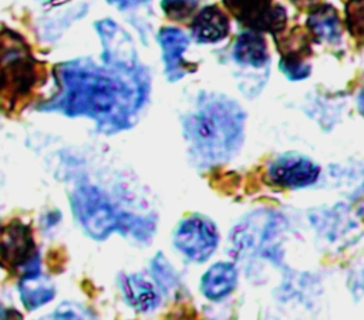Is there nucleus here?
I'll use <instances>...</instances> for the list:
<instances>
[{
    "label": "nucleus",
    "instance_id": "nucleus-1",
    "mask_svg": "<svg viewBox=\"0 0 364 320\" xmlns=\"http://www.w3.org/2000/svg\"><path fill=\"white\" fill-rule=\"evenodd\" d=\"M55 77L57 94L36 108L92 118L105 134L129 128L149 91V77L142 67L125 71L100 67L88 58L60 64Z\"/></svg>",
    "mask_w": 364,
    "mask_h": 320
},
{
    "label": "nucleus",
    "instance_id": "nucleus-2",
    "mask_svg": "<svg viewBox=\"0 0 364 320\" xmlns=\"http://www.w3.org/2000/svg\"><path fill=\"white\" fill-rule=\"evenodd\" d=\"M245 112L235 100L202 92L196 107L182 119L192 159L209 166L230 159L243 142Z\"/></svg>",
    "mask_w": 364,
    "mask_h": 320
},
{
    "label": "nucleus",
    "instance_id": "nucleus-3",
    "mask_svg": "<svg viewBox=\"0 0 364 320\" xmlns=\"http://www.w3.org/2000/svg\"><path fill=\"white\" fill-rule=\"evenodd\" d=\"M71 209L84 229L95 239L104 240L112 232L132 235L138 240L149 239L155 230V223L121 212L109 198L94 185H81L70 193Z\"/></svg>",
    "mask_w": 364,
    "mask_h": 320
},
{
    "label": "nucleus",
    "instance_id": "nucleus-4",
    "mask_svg": "<svg viewBox=\"0 0 364 320\" xmlns=\"http://www.w3.org/2000/svg\"><path fill=\"white\" fill-rule=\"evenodd\" d=\"M40 67L24 38L11 30L0 31V97L13 108L37 87Z\"/></svg>",
    "mask_w": 364,
    "mask_h": 320
},
{
    "label": "nucleus",
    "instance_id": "nucleus-5",
    "mask_svg": "<svg viewBox=\"0 0 364 320\" xmlns=\"http://www.w3.org/2000/svg\"><path fill=\"white\" fill-rule=\"evenodd\" d=\"M0 266L21 279L40 274V255L28 225L11 220L0 230Z\"/></svg>",
    "mask_w": 364,
    "mask_h": 320
},
{
    "label": "nucleus",
    "instance_id": "nucleus-6",
    "mask_svg": "<svg viewBox=\"0 0 364 320\" xmlns=\"http://www.w3.org/2000/svg\"><path fill=\"white\" fill-rule=\"evenodd\" d=\"M219 243L215 223L203 215H191L182 219L173 235L175 247L193 262L208 260Z\"/></svg>",
    "mask_w": 364,
    "mask_h": 320
},
{
    "label": "nucleus",
    "instance_id": "nucleus-7",
    "mask_svg": "<svg viewBox=\"0 0 364 320\" xmlns=\"http://www.w3.org/2000/svg\"><path fill=\"white\" fill-rule=\"evenodd\" d=\"M229 13L249 30L269 31L273 36L287 24L284 7L272 0H222Z\"/></svg>",
    "mask_w": 364,
    "mask_h": 320
},
{
    "label": "nucleus",
    "instance_id": "nucleus-8",
    "mask_svg": "<svg viewBox=\"0 0 364 320\" xmlns=\"http://www.w3.org/2000/svg\"><path fill=\"white\" fill-rule=\"evenodd\" d=\"M320 168L310 158L287 152L277 156L267 168L269 181L282 188H306L317 181Z\"/></svg>",
    "mask_w": 364,
    "mask_h": 320
},
{
    "label": "nucleus",
    "instance_id": "nucleus-9",
    "mask_svg": "<svg viewBox=\"0 0 364 320\" xmlns=\"http://www.w3.org/2000/svg\"><path fill=\"white\" fill-rule=\"evenodd\" d=\"M95 28L102 43V60L107 65L132 71L141 67L136 60L131 37L112 20H101L95 23Z\"/></svg>",
    "mask_w": 364,
    "mask_h": 320
},
{
    "label": "nucleus",
    "instance_id": "nucleus-10",
    "mask_svg": "<svg viewBox=\"0 0 364 320\" xmlns=\"http://www.w3.org/2000/svg\"><path fill=\"white\" fill-rule=\"evenodd\" d=\"M159 47L162 50L164 71L168 81H178L192 70L195 65H191L185 61L183 53L189 47V37L176 27H162L156 36Z\"/></svg>",
    "mask_w": 364,
    "mask_h": 320
},
{
    "label": "nucleus",
    "instance_id": "nucleus-11",
    "mask_svg": "<svg viewBox=\"0 0 364 320\" xmlns=\"http://www.w3.org/2000/svg\"><path fill=\"white\" fill-rule=\"evenodd\" d=\"M230 30L229 17L216 4L198 11L191 23V31L198 43H218L228 37Z\"/></svg>",
    "mask_w": 364,
    "mask_h": 320
},
{
    "label": "nucleus",
    "instance_id": "nucleus-12",
    "mask_svg": "<svg viewBox=\"0 0 364 320\" xmlns=\"http://www.w3.org/2000/svg\"><path fill=\"white\" fill-rule=\"evenodd\" d=\"M119 287L125 302L136 311L146 313L159 304V294L155 287L139 273L121 274Z\"/></svg>",
    "mask_w": 364,
    "mask_h": 320
},
{
    "label": "nucleus",
    "instance_id": "nucleus-13",
    "mask_svg": "<svg viewBox=\"0 0 364 320\" xmlns=\"http://www.w3.org/2000/svg\"><path fill=\"white\" fill-rule=\"evenodd\" d=\"M232 55L239 65L253 68H262L270 60L264 37L255 30L243 31L236 37Z\"/></svg>",
    "mask_w": 364,
    "mask_h": 320
},
{
    "label": "nucleus",
    "instance_id": "nucleus-14",
    "mask_svg": "<svg viewBox=\"0 0 364 320\" xmlns=\"http://www.w3.org/2000/svg\"><path fill=\"white\" fill-rule=\"evenodd\" d=\"M237 272L230 262H218L208 269L200 280V292L209 300H220L233 292Z\"/></svg>",
    "mask_w": 364,
    "mask_h": 320
},
{
    "label": "nucleus",
    "instance_id": "nucleus-15",
    "mask_svg": "<svg viewBox=\"0 0 364 320\" xmlns=\"http://www.w3.org/2000/svg\"><path fill=\"white\" fill-rule=\"evenodd\" d=\"M307 28L317 43L336 44L341 38V24L337 10L331 4H318L307 17Z\"/></svg>",
    "mask_w": 364,
    "mask_h": 320
},
{
    "label": "nucleus",
    "instance_id": "nucleus-16",
    "mask_svg": "<svg viewBox=\"0 0 364 320\" xmlns=\"http://www.w3.org/2000/svg\"><path fill=\"white\" fill-rule=\"evenodd\" d=\"M18 292L23 306L31 311L51 302L55 294V287L50 279L41 276L40 273L36 276L23 277L18 283Z\"/></svg>",
    "mask_w": 364,
    "mask_h": 320
},
{
    "label": "nucleus",
    "instance_id": "nucleus-17",
    "mask_svg": "<svg viewBox=\"0 0 364 320\" xmlns=\"http://www.w3.org/2000/svg\"><path fill=\"white\" fill-rule=\"evenodd\" d=\"M346 27L348 33L355 37H364V0H346Z\"/></svg>",
    "mask_w": 364,
    "mask_h": 320
},
{
    "label": "nucleus",
    "instance_id": "nucleus-18",
    "mask_svg": "<svg viewBox=\"0 0 364 320\" xmlns=\"http://www.w3.org/2000/svg\"><path fill=\"white\" fill-rule=\"evenodd\" d=\"M199 0H162L161 7L165 16L173 21L188 20L198 9Z\"/></svg>",
    "mask_w": 364,
    "mask_h": 320
},
{
    "label": "nucleus",
    "instance_id": "nucleus-19",
    "mask_svg": "<svg viewBox=\"0 0 364 320\" xmlns=\"http://www.w3.org/2000/svg\"><path fill=\"white\" fill-rule=\"evenodd\" d=\"M152 274L155 276L158 286L162 289V292H168L169 289L176 286V276L161 253H158L156 257L152 260Z\"/></svg>",
    "mask_w": 364,
    "mask_h": 320
},
{
    "label": "nucleus",
    "instance_id": "nucleus-20",
    "mask_svg": "<svg viewBox=\"0 0 364 320\" xmlns=\"http://www.w3.org/2000/svg\"><path fill=\"white\" fill-rule=\"evenodd\" d=\"M279 68L291 81L304 80L311 73L310 64L304 63V60L301 58H293V57H280Z\"/></svg>",
    "mask_w": 364,
    "mask_h": 320
},
{
    "label": "nucleus",
    "instance_id": "nucleus-21",
    "mask_svg": "<svg viewBox=\"0 0 364 320\" xmlns=\"http://www.w3.org/2000/svg\"><path fill=\"white\" fill-rule=\"evenodd\" d=\"M91 313L74 303H61L54 311V319H90Z\"/></svg>",
    "mask_w": 364,
    "mask_h": 320
},
{
    "label": "nucleus",
    "instance_id": "nucleus-22",
    "mask_svg": "<svg viewBox=\"0 0 364 320\" xmlns=\"http://www.w3.org/2000/svg\"><path fill=\"white\" fill-rule=\"evenodd\" d=\"M109 4L115 6L117 9L119 10H128V9H132V7H136L139 4H144L146 3L148 0H107Z\"/></svg>",
    "mask_w": 364,
    "mask_h": 320
},
{
    "label": "nucleus",
    "instance_id": "nucleus-23",
    "mask_svg": "<svg viewBox=\"0 0 364 320\" xmlns=\"http://www.w3.org/2000/svg\"><path fill=\"white\" fill-rule=\"evenodd\" d=\"M46 218H47V222H46V226L47 228H51V226H54L58 220H60V212H53V213H48V215H46Z\"/></svg>",
    "mask_w": 364,
    "mask_h": 320
},
{
    "label": "nucleus",
    "instance_id": "nucleus-24",
    "mask_svg": "<svg viewBox=\"0 0 364 320\" xmlns=\"http://www.w3.org/2000/svg\"><path fill=\"white\" fill-rule=\"evenodd\" d=\"M357 108H358L360 114L364 115V88L360 91V94L357 97Z\"/></svg>",
    "mask_w": 364,
    "mask_h": 320
},
{
    "label": "nucleus",
    "instance_id": "nucleus-25",
    "mask_svg": "<svg viewBox=\"0 0 364 320\" xmlns=\"http://www.w3.org/2000/svg\"><path fill=\"white\" fill-rule=\"evenodd\" d=\"M291 1H293L294 4H297V6H299V4H300V6H304L306 3H310L311 0H291Z\"/></svg>",
    "mask_w": 364,
    "mask_h": 320
}]
</instances>
